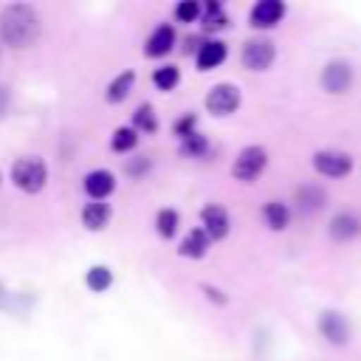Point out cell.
I'll use <instances>...</instances> for the list:
<instances>
[{"mask_svg": "<svg viewBox=\"0 0 361 361\" xmlns=\"http://www.w3.org/2000/svg\"><path fill=\"white\" fill-rule=\"evenodd\" d=\"M133 85H135V73L133 71H121L110 85H107V90H104V99L110 102V104H121L127 96H130V90H133Z\"/></svg>", "mask_w": 361, "mask_h": 361, "instance_id": "18", "label": "cell"}, {"mask_svg": "<svg viewBox=\"0 0 361 361\" xmlns=\"http://www.w3.org/2000/svg\"><path fill=\"white\" fill-rule=\"evenodd\" d=\"M288 6L282 0H259L251 6V14H248V23L251 28H274L282 23Z\"/></svg>", "mask_w": 361, "mask_h": 361, "instance_id": "8", "label": "cell"}, {"mask_svg": "<svg viewBox=\"0 0 361 361\" xmlns=\"http://www.w3.org/2000/svg\"><path fill=\"white\" fill-rule=\"evenodd\" d=\"M327 234L336 240V243H350L361 234V217L355 212H338L330 217L327 223Z\"/></svg>", "mask_w": 361, "mask_h": 361, "instance_id": "11", "label": "cell"}, {"mask_svg": "<svg viewBox=\"0 0 361 361\" xmlns=\"http://www.w3.org/2000/svg\"><path fill=\"white\" fill-rule=\"evenodd\" d=\"M243 102V93L231 82H220L206 93V110L212 116H231Z\"/></svg>", "mask_w": 361, "mask_h": 361, "instance_id": "4", "label": "cell"}, {"mask_svg": "<svg viewBox=\"0 0 361 361\" xmlns=\"http://www.w3.org/2000/svg\"><path fill=\"white\" fill-rule=\"evenodd\" d=\"M11 183L25 192V195H37L42 192V186L48 183V166L39 155H23L14 161L11 166Z\"/></svg>", "mask_w": 361, "mask_h": 361, "instance_id": "2", "label": "cell"}, {"mask_svg": "<svg viewBox=\"0 0 361 361\" xmlns=\"http://www.w3.org/2000/svg\"><path fill=\"white\" fill-rule=\"evenodd\" d=\"M133 130L135 133H147V135L158 133V116H155L152 104H138L135 107V113H133Z\"/></svg>", "mask_w": 361, "mask_h": 361, "instance_id": "22", "label": "cell"}, {"mask_svg": "<svg viewBox=\"0 0 361 361\" xmlns=\"http://www.w3.org/2000/svg\"><path fill=\"white\" fill-rule=\"evenodd\" d=\"M319 333H322L324 341L341 347V344L350 341V322H347L338 310H324V313L319 316Z\"/></svg>", "mask_w": 361, "mask_h": 361, "instance_id": "9", "label": "cell"}, {"mask_svg": "<svg viewBox=\"0 0 361 361\" xmlns=\"http://www.w3.org/2000/svg\"><path fill=\"white\" fill-rule=\"evenodd\" d=\"M200 288H203V293H206L209 302H214V305H226L228 302V296L220 288H214V285H200Z\"/></svg>", "mask_w": 361, "mask_h": 361, "instance_id": "30", "label": "cell"}, {"mask_svg": "<svg viewBox=\"0 0 361 361\" xmlns=\"http://www.w3.org/2000/svg\"><path fill=\"white\" fill-rule=\"evenodd\" d=\"M265 166H268V152H265V147L251 144V147H243V149L237 152V158H234V164H231V178L251 183L254 178H259V175L265 172Z\"/></svg>", "mask_w": 361, "mask_h": 361, "instance_id": "3", "label": "cell"}, {"mask_svg": "<svg viewBox=\"0 0 361 361\" xmlns=\"http://www.w3.org/2000/svg\"><path fill=\"white\" fill-rule=\"evenodd\" d=\"M262 217H265L268 228L285 231L288 223H290V209H288V203H282V200H268V203L262 206Z\"/></svg>", "mask_w": 361, "mask_h": 361, "instance_id": "19", "label": "cell"}, {"mask_svg": "<svg viewBox=\"0 0 361 361\" xmlns=\"http://www.w3.org/2000/svg\"><path fill=\"white\" fill-rule=\"evenodd\" d=\"M172 48H175V28H172L169 23H161V25L147 37V42H144V54L152 56V59L166 56Z\"/></svg>", "mask_w": 361, "mask_h": 361, "instance_id": "13", "label": "cell"}, {"mask_svg": "<svg viewBox=\"0 0 361 361\" xmlns=\"http://www.w3.org/2000/svg\"><path fill=\"white\" fill-rule=\"evenodd\" d=\"M175 20H178V23H195V20H200V3H195V0H180V3L175 6Z\"/></svg>", "mask_w": 361, "mask_h": 361, "instance_id": "27", "label": "cell"}, {"mask_svg": "<svg viewBox=\"0 0 361 361\" xmlns=\"http://www.w3.org/2000/svg\"><path fill=\"white\" fill-rule=\"evenodd\" d=\"M152 85H155L158 90H175V87L180 85V68H175V65H161V68H155Z\"/></svg>", "mask_w": 361, "mask_h": 361, "instance_id": "24", "label": "cell"}, {"mask_svg": "<svg viewBox=\"0 0 361 361\" xmlns=\"http://www.w3.org/2000/svg\"><path fill=\"white\" fill-rule=\"evenodd\" d=\"M313 169L322 178H344L353 172V158L341 149H319L313 152Z\"/></svg>", "mask_w": 361, "mask_h": 361, "instance_id": "5", "label": "cell"}, {"mask_svg": "<svg viewBox=\"0 0 361 361\" xmlns=\"http://www.w3.org/2000/svg\"><path fill=\"white\" fill-rule=\"evenodd\" d=\"M240 59H243V65L248 71H268L274 65V59H276V48H274L271 39H248L243 45V56Z\"/></svg>", "mask_w": 361, "mask_h": 361, "instance_id": "6", "label": "cell"}, {"mask_svg": "<svg viewBox=\"0 0 361 361\" xmlns=\"http://www.w3.org/2000/svg\"><path fill=\"white\" fill-rule=\"evenodd\" d=\"M195 127H197V116L186 113V116H180V118L175 121V135H178V138H186V135L195 133Z\"/></svg>", "mask_w": 361, "mask_h": 361, "instance_id": "28", "label": "cell"}, {"mask_svg": "<svg viewBox=\"0 0 361 361\" xmlns=\"http://www.w3.org/2000/svg\"><path fill=\"white\" fill-rule=\"evenodd\" d=\"M85 285H87V290H93V293H104V290H110V285H113V271H110L107 265H93V268H87V274H85Z\"/></svg>", "mask_w": 361, "mask_h": 361, "instance_id": "21", "label": "cell"}, {"mask_svg": "<svg viewBox=\"0 0 361 361\" xmlns=\"http://www.w3.org/2000/svg\"><path fill=\"white\" fill-rule=\"evenodd\" d=\"M200 228L206 231L209 240H223V237H228V231H231L228 212H226L220 203L203 206V209H200Z\"/></svg>", "mask_w": 361, "mask_h": 361, "instance_id": "7", "label": "cell"}, {"mask_svg": "<svg viewBox=\"0 0 361 361\" xmlns=\"http://www.w3.org/2000/svg\"><path fill=\"white\" fill-rule=\"evenodd\" d=\"M110 217H113V209H110V203H104V200H90V203H85V209H82V223H85L87 231H102V228H107Z\"/></svg>", "mask_w": 361, "mask_h": 361, "instance_id": "15", "label": "cell"}, {"mask_svg": "<svg viewBox=\"0 0 361 361\" xmlns=\"http://www.w3.org/2000/svg\"><path fill=\"white\" fill-rule=\"evenodd\" d=\"M209 152V138L203 135V133H192V135H186V138H180V155H186V158H203Z\"/></svg>", "mask_w": 361, "mask_h": 361, "instance_id": "25", "label": "cell"}, {"mask_svg": "<svg viewBox=\"0 0 361 361\" xmlns=\"http://www.w3.org/2000/svg\"><path fill=\"white\" fill-rule=\"evenodd\" d=\"M178 226H180V214L175 209H161L155 214V231L164 237V240H172L178 234Z\"/></svg>", "mask_w": 361, "mask_h": 361, "instance_id": "23", "label": "cell"}, {"mask_svg": "<svg viewBox=\"0 0 361 361\" xmlns=\"http://www.w3.org/2000/svg\"><path fill=\"white\" fill-rule=\"evenodd\" d=\"M293 200H296V206H299V212H302V214H316V212L327 203L324 189H322V186H313V183L299 186V189H296V195H293Z\"/></svg>", "mask_w": 361, "mask_h": 361, "instance_id": "17", "label": "cell"}, {"mask_svg": "<svg viewBox=\"0 0 361 361\" xmlns=\"http://www.w3.org/2000/svg\"><path fill=\"white\" fill-rule=\"evenodd\" d=\"M14 307V293H8L3 285H0V310H11Z\"/></svg>", "mask_w": 361, "mask_h": 361, "instance_id": "31", "label": "cell"}, {"mask_svg": "<svg viewBox=\"0 0 361 361\" xmlns=\"http://www.w3.org/2000/svg\"><path fill=\"white\" fill-rule=\"evenodd\" d=\"M127 175H133V178H141L147 169H149V158H144V155H135V158H130L127 161Z\"/></svg>", "mask_w": 361, "mask_h": 361, "instance_id": "29", "label": "cell"}, {"mask_svg": "<svg viewBox=\"0 0 361 361\" xmlns=\"http://www.w3.org/2000/svg\"><path fill=\"white\" fill-rule=\"evenodd\" d=\"M226 56H228V48H226L223 39H206V42L197 45L195 62H197V71L206 73V71H212V68H220V65L226 62Z\"/></svg>", "mask_w": 361, "mask_h": 361, "instance_id": "14", "label": "cell"}, {"mask_svg": "<svg viewBox=\"0 0 361 361\" xmlns=\"http://www.w3.org/2000/svg\"><path fill=\"white\" fill-rule=\"evenodd\" d=\"M82 186H85L90 200H107L113 195V189H116V175L110 169H93V172L85 175Z\"/></svg>", "mask_w": 361, "mask_h": 361, "instance_id": "12", "label": "cell"}, {"mask_svg": "<svg viewBox=\"0 0 361 361\" xmlns=\"http://www.w3.org/2000/svg\"><path fill=\"white\" fill-rule=\"evenodd\" d=\"M200 25H203L206 31H220V28H226V25H228V17H226V11H223V3L209 0L206 6H200Z\"/></svg>", "mask_w": 361, "mask_h": 361, "instance_id": "20", "label": "cell"}, {"mask_svg": "<svg viewBox=\"0 0 361 361\" xmlns=\"http://www.w3.org/2000/svg\"><path fill=\"white\" fill-rule=\"evenodd\" d=\"M209 245H212V240H209V237H206V231L197 226V228L186 231V237H183V240H180V245H178V254H180V257H186V259H200V257H206Z\"/></svg>", "mask_w": 361, "mask_h": 361, "instance_id": "16", "label": "cell"}, {"mask_svg": "<svg viewBox=\"0 0 361 361\" xmlns=\"http://www.w3.org/2000/svg\"><path fill=\"white\" fill-rule=\"evenodd\" d=\"M135 144H138V133L133 127H116L113 130V138H110L113 152H130V149H135Z\"/></svg>", "mask_w": 361, "mask_h": 361, "instance_id": "26", "label": "cell"}, {"mask_svg": "<svg viewBox=\"0 0 361 361\" xmlns=\"http://www.w3.org/2000/svg\"><path fill=\"white\" fill-rule=\"evenodd\" d=\"M350 85H353V68L347 65V62H341V59H336V62H327L324 68H322V87L327 90V93H347L350 90Z\"/></svg>", "mask_w": 361, "mask_h": 361, "instance_id": "10", "label": "cell"}, {"mask_svg": "<svg viewBox=\"0 0 361 361\" xmlns=\"http://www.w3.org/2000/svg\"><path fill=\"white\" fill-rule=\"evenodd\" d=\"M42 37V20L39 11L28 3H11L3 8L0 14V39L14 48V51H25L34 48Z\"/></svg>", "mask_w": 361, "mask_h": 361, "instance_id": "1", "label": "cell"}]
</instances>
